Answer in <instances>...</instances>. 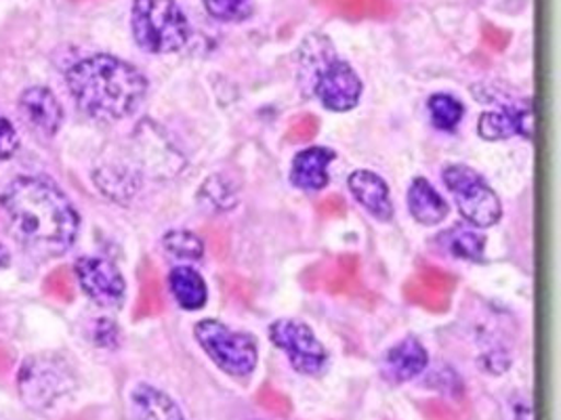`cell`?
<instances>
[{
    "label": "cell",
    "instance_id": "3",
    "mask_svg": "<svg viewBox=\"0 0 561 420\" xmlns=\"http://www.w3.org/2000/svg\"><path fill=\"white\" fill-rule=\"evenodd\" d=\"M299 80L331 112H350L362 97V80L322 34L307 36L299 51Z\"/></svg>",
    "mask_w": 561,
    "mask_h": 420
},
{
    "label": "cell",
    "instance_id": "24",
    "mask_svg": "<svg viewBox=\"0 0 561 420\" xmlns=\"http://www.w3.org/2000/svg\"><path fill=\"white\" fill-rule=\"evenodd\" d=\"M95 342L100 347H116V342H118L116 324L110 319H100L98 328H95Z\"/></svg>",
    "mask_w": 561,
    "mask_h": 420
},
{
    "label": "cell",
    "instance_id": "11",
    "mask_svg": "<svg viewBox=\"0 0 561 420\" xmlns=\"http://www.w3.org/2000/svg\"><path fill=\"white\" fill-rule=\"evenodd\" d=\"M430 364L427 349L409 337L404 341L393 345L383 358V374L391 383H409L412 378L421 376Z\"/></svg>",
    "mask_w": 561,
    "mask_h": 420
},
{
    "label": "cell",
    "instance_id": "1",
    "mask_svg": "<svg viewBox=\"0 0 561 420\" xmlns=\"http://www.w3.org/2000/svg\"><path fill=\"white\" fill-rule=\"evenodd\" d=\"M11 236L32 253L64 255L78 236V212L57 185L41 177H20L0 194Z\"/></svg>",
    "mask_w": 561,
    "mask_h": 420
},
{
    "label": "cell",
    "instance_id": "14",
    "mask_svg": "<svg viewBox=\"0 0 561 420\" xmlns=\"http://www.w3.org/2000/svg\"><path fill=\"white\" fill-rule=\"evenodd\" d=\"M350 189L357 202L375 219L389 221L393 217V205L389 198V187L373 171H356L350 177Z\"/></svg>",
    "mask_w": 561,
    "mask_h": 420
},
{
    "label": "cell",
    "instance_id": "6",
    "mask_svg": "<svg viewBox=\"0 0 561 420\" xmlns=\"http://www.w3.org/2000/svg\"><path fill=\"white\" fill-rule=\"evenodd\" d=\"M444 184L450 189L460 214L473 228H492L501 221L503 207L494 189L473 168L453 164L444 171Z\"/></svg>",
    "mask_w": 561,
    "mask_h": 420
},
{
    "label": "cell",
    "instance_id": "21",
    "mask_svg": "<svg viewBox=\"0 0 561 420\" xmlns=\"http://www.w3.org/2000/svg\"><path fill=\"white\" fill-rule=\"evenodd\" d=\"M206 13L219 22H247L255 13V0H203Z\"/></svg>",
    "mask_w": 561,
    "mask_h": 420
},
{
    "label": "cell",
    "instance_id": "17",
    "mask_svg": "<svg viewBox=\"0 0 561 420\" xmlns=\"http://www.w3.org/2000/svg\"><path fill=\"white\" fill-rule=\"evenodd\" d=\"M169 284H171L179 307H183L187 312H198L205 307L208 290H206L203 276L194 267H190V265L175 267L169 276Z\"/></svg>",
    "mask_w": 561,
    "mask_h": 420
},
{
    "label": "cell",
    "instance_id": "15",
    "mask_svg": "<svg viewBox=\"0 0 561 420\" xmlns=\"http://www.w3.org/2000/svg\"><path fill=\"white\" fill-rule=\"evenodd\" d=\"M133 420H183V412L171 395L152 385H137L130 394Z\"/></svg>",
    "mask_w": 561,
    "mask_h": 420
},
{
    "label": "cell",
    "instance_id": "12",
    "mask_svg": "<svg viewBox=\"0 0 561 420\" xmlns=\"http://www.w3.org/2000/svg\"><path fill=\"white\" fill-rule=\"evenodd\" d=\"M20 107L32 127L45 135H55L64 122V107L53 91L45 86H32L22 93Z\"/></svg>",
    "mask_w": 561,
    "mask_h": 420
},
{
    "label": "cell",
    "instance_id": "7",
    "mask_svg": "<svg viewBox=\"0 0 561 420\" xmlns=\"http://www.w3.org/2000/svg\"><path fill=\"white\" fill-rule=\"evenodd\" d=\"M18 385L30 408L47 410L57 399L72 392L75 376L64 360H57L55 355H36L22 368Z\"/></svg>",
    "mask_w": 561,
    "mask_h": 420
},
{
    "label": "cell",
    "instance_id": "13",
    "mask_svg": "<svg viewBox=\"0 0 561 420\" xmlns=\"http://www.w3.org/2000/svg\"><path fill=\"white\" fill-rule=\"evenodd\" d=\"M332 160H334V152L329 148H318V145L307 148L293 160L290 182L307 191L324 189L331 182L329 166Z\"/></svg>",
    "mask_w": 561,
    "mask_h": 420
},
{
    "label": "cell",
    "instance_id": "16",
    "mask_svg": "<svg viewBox=\"0 0 561 420\" xmlns=\"http://www.w3.org/2000/svg\"><path fill=\"white\" fill-rule=\"evenodd\" d=\"M409 209L421 225H437L446 219L448 205L437 194L434 185L423 177H416L409 189Z\"/></svg>",
    "mask_w": 561,
    "mask_h": 420
},
{
    "label": "cell",
    "instance_id": "22",
    "mask_svg": "<svg viewBox=\"0 0 561 420\" xmlns=\"http://www.w3.org/2000/svg\"><path fill=\"white\" fill-rule=\"evenodd\" d=\"M20 148V137L13 125L0 114V162L9 160Z\"/></svg>",
    "mask_w": 561,
    "mask_h": 420
},
{
    "label": "cell",
    "instance_id": "2",
    "mask_svg": "<svg viewBox=\"0 0 561 420\" xmlns=\"http://www.w3.org/2000/svg\"><path fill=\"white\" fill-rule=\"evenodd\" d=\"M78 107L100 120H123L148 93V80L125 59L91 55L80 59L66 74Z\"/></svg>",
    "mask_w": 561,
    "mask_h": 420
},
{
    "label": "cell",
    "instance_id": "4",
    "mask_svg": "<svg viewBox=\"0 0 561 420\" xmlns=\"http://www.w3.org/2000/svg\"><path fill=\"white\" fill-rule=\"evenodd\" d=\"M130 27L137 47L152 55L179 51L190 38V22L178 0H133Z\"/></svg>",
    "mask_w": 561,
    "mask_h": 420
},
{
    "label": "cell",
    "instance_id": "9",
    "mask_svg": "<svg viewBox=\"0 0 561 420\" xmlns=\"http://www.w3.org/2000/svg\"><path fill=\"white\" fill-rule=\"evenodd\" d=\"M80 289L102 307H116L125 299V278L112 261L100 257H82L75 265Z\"/></svg>",
    "mask_w": 561,
    "mask_h": 420
},
{
    "label": "cell",
    "instance_id": "19",
    "mask_svg": "<svg viewBox=\"0 0 561 420\" xmlns=\"http://www.w3.org/2000/svg\"><path fill=\"white\" fill-rule=\"evenodd\" d=\"M427 105H430L432 122L439 131H455L465 116V107L459 100H455L453 95H446V93H437L434 97H430Z\"/></svg>",
    "mask_w": 561,
    "mask_h": 420
},
{
    "label": "cell",
    "instance_id": "26",
    "mask_svg": "<svg viewBox=\"0 0 561 420\" xmlns=\"http://www.w3.org/2000/svg\"><path fill=\"white\" fill-rule=\"evenodd\" d=\"M7 262H9V253L4 246H0V267H7Z\"/></svg>",
    "mask_w": 561,
    "mask_h": 420
},
{
    "label": "cell",
    "instance_id": "5",
    "mask_svg": "<svg viewBox=\"0 0 561 420\" xmlns=\"http://www.w3.org/2000/svg\"><path fill=\"white\" fill-rule=\"evenodd\" d=\"M194 337L210 362L231 378H249L259 362V349L251 335L236 332L217 319H203L194 328Z\"/></svg>",
    "mask_w": 561,
    "mask_h": 420
},
{
    "label": "cell",
    "instance_id": "8",
    "mask_svg": "<svg viewBox=\"0 0 561 420\" xmlns=\"http://www.w3.org/2000/svg\"><path fill=\"white\" fill-rule=\"evenodd\" d=\"M270 341L286 353L290 366L306 376H318L329 366V353L316 332L301 319L284 317L270 326Z\"/></svg>",
    "mask_w": 561,
    "mask_h": 420
},
{
    "label": "cell",
    "instance_id": "25",
    "mask_svg": "<svg viewBox=\"0 0 561 420\" xmlns=\"http://www.w3.org/2000/svg\"><path fill=\"white\" fill-rule=\"evenodd\" d=\"M513 420H533V410H530V404L519 399L515 401L513 406Z\"/></svg>",
    "mask_w": 561,
    "mask_h": 420
},
{
    "label": "cell",
    "instance_id": "20",
    "mask_svg": "<svg viewBox=\"0 0 561 420\" xmlns=\"http://www.w3.org/2000/svg\"><path fill=\"white\" fill-rule=\"evenodd\" d=\"M162 248L175 257V259H185V261H198L205 255V244L203 240L185 232V230H173L162 237Z\"/></svg>",
    "mask_w": 561,
    "mask_h": 420
},
{
    "label": "cell",
    "instance_id": "23",
    "mask_svg": "<svg viewBox=\"0 0 561 420\" xmlns=\"http://www.w3.org/2000/svg\"><path fill=\"white\" fill-rule=\"evenodd\" d=\"M316 132H318V120H316L313 116H301V118H297V120L290 125L288 137H290V139H297V141H307V139H311Z\"/></svg>",
    "mask_w": 561,
    "mask_h": 420
},
{
    "label": "cell",
    "instance_id": "18",
    "mask_svg": "<svg viewBox=\"0 0 561 420\" xmlns=\"http://www.w3.org/2000/svg\"><path fill=\"white\" fill-rule=\"evenodd\" d=\"M437 242L444 250H448L457 259L476 262L484 261V236L473 232V230L455 228V230H448L442 236H437Z\"/></svg>",
    "mask_w": 561,
    "mask_h": 420
},
{
    "label": "cell",
    "instance_id": "10",
    "mask_svg": "<svg viewBox=\"0 0 561 420\" xmlns=\"http://www.w3.org/2000/svg\"><path fill=\"white\" fill-rule=\"evenodd\" d=\"M480 135L488 141L522 135L533 139V105H505L496 112H485L480 118Z\"/></svg>",
    "mask_w": 561,
    "mask_h": 420
}]
</instances>
